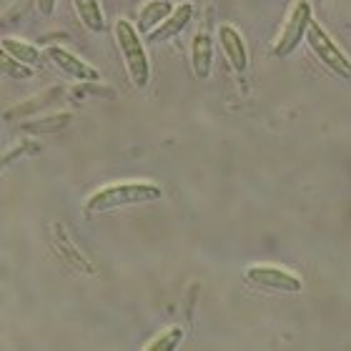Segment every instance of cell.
Here are the masks:
<instances>
[{
	"instance_id": "cell-1",
	"label": "cell",
	"mask_w": 351,
	"mask_h": 351,
	"mask_svg": "<svg viewBox=\"0 0 351 351\" xmlns=\"http://www.w3.org/2000/svg\"><path fill=\"white\" fill-rule=\"evenodd\" d=\"M163 198V189L154 181H116L101 186L86 198V213H108L123 206L151 204Z\"/></svg>"
},
{
	"instance_id": "cell-2",
	"label": "cell",
	"mask_w": 351,
	"mask_h": 351,
	"mask_svg": "<svg viewBox=\"0 0 351 351\" xmlns=\"http://www.w3.org/2000/svg\"><path fill=\"white\" fill-rule=\"evenodd\" d=\"M113 33H116L118 51H121L125 73H128L131 83L136 88H146L151 83V58H148L143 38H141L143 33L128 18H118L116 25H113Z\"/></svg>"
},
{
	"instance_id": "cell-3",
	"label": "cell",
	"mask_w": 351,
	"mask_h": 351,
	"mask_svg": "<svg viewBox=\"0 0 351 351\" xmlns=\"http://www.w3.org/2000/svg\"><path fill=\"white\" fill-rule=\"evenodd\" d=\"M314 23V8L311 0H293L289 13L284 18V25L278 30V38L274 40V56L276 58H286L291 56L301 45V40H306L308 25Z\"/></svg>"
},
{
	"instance_id": "cell-4",
	"label": "cell",
	"mask_w": 351,
	"mask_h": 351,
	"mask_svg": "<svg viewBox=\"0 0 351 351\" xmlns=\"http://www.w3.org/2000/svg\"><path fill=\"white\" fill-rule=\"evenodd\" d=\"M306 45L311 48V53H314L316 58L322 60V66L329 68L331 73L339 75L341 81L351 83V58L341 51V45L331 38V33L319 21H314L308 25Z\"/></svg>"
},
{
	"instance_id": "cell-5",
	"label": "cell",
	"mask_w": 351,
	"mask_h": 351,
	"mask_svg": "<svg viewBox=\"0 0 351 351\" xmlns=\"http://www.w3.org/2000/svg\"><path fill=\"white\" fill-rule=\"evenodd\" d=\"M246 278H249L251 284L261 286V289H269V291L301 293V289H304L301 276H296L293 271L284 269V266H276V263H256V266H249Z\"/></svg>"
},
{
	"instance_id": "cell-6",
	"label": "cell",
	"mask_w": 351,
	"mask_h": 351,
	"mask_svg": "<svg viewBox=\"0 0 351 351\" xmlns=\"http://www.w3.org/2000/svg\"><path fill=\"white\" fill-rule=\"evenodd\" d=\"M45 58L51 60L56 68H60L66 75L75 78V81H81V83H98L101 81L98 71H95L88 60H83L81 56L71 53L68 48H63V45H48V48H45Z\"/></svg>"
},
{
	"instance_id": "cell-7",
	"label": "cell",
	"mask_w": 351,
	"mask_h": 351,
	"mask_svg": "<svg viewBox=\"0 0 351 351\" xmlns=\"http://www.w3.org/2000/svg\"><path fill=\"white\" fill-rule=\"evenodd\" d=\"M216 38H219V45L226 56L228 66L234 68L236 73H246L249 71V48H246V40H243L241 33L231 23H221Z\"/></svg>"
},
{
	"instance_id": "cell-8",
	"label": "cell",
	"mask_w": 351,
	"mask_h": 351,
	"mask_svg": "<svg viewBox=\"0 0 351 351\" xmlns=\"http://www.w3.org/2000/svg\"><path fill=\"white\" fill-rule=\"evenodd\" d=\"M191 18H193V3L181 0V3L173 8V13H171L158 28H154L151 33H148L146 40L148 43H166V40H171V38L181 36L183 30L189 28Z\"/></svg>"
},
{
	"instance_id": "cell-9",
	"label": "cell",
	"mask_w": 351,
	"mask_h": 351,
	"mask_svg": "<svg viewBox=\"0 0 351 351\" xmlns=\"http://www.w3.org/2000/svg\"><path fill=\"white\" fill-rule=\"evenodd\" d=\"M191 68L198 81H206L213 68V38L208 33H196L191 40Z\"/></svg>"
},
{
	"instance_id": "cell-10",
	"label": "cell",
	"mask_w": 351,
	"mask_h": 351,
	"mask_svg": "<svg viewBox=\"0 0 351 351\" xmlns=\"http://www.w3.org/2000/svg\"><path fill=\"white\" fill-rule=\"evenodd\" d=\"M173 8L176 5H171V0H146L138 10V21H136V25H138V30L143 33V36H148L151 30L158 28V25L173 13Z\"/></svg>"
},
{
	"instance_id": "cell-11",
	"label": "cell",
	"mask_w": 351,
	"mask_h": 351,
	"mask_svg": "<svg viewBox=\"0 0 351 351\" xmlns=\"http://www.w3.org/2000/svg\"><path fill=\"white\" fill-rule=\"evenodd\" d=\"M58 98H60V88H51V90H45V93L36 95V98H30V101H23L18 103L13 110H8L5 118L10 121V118H25V116H33V113H45L48 108H53V106H58Z\"/></svg>"
},
{
	"instance_id": "cell-12",
	"label": "cell",
	"mask_w": 351,
	"mask_h": 351,
	"mask_svg": "<svg viewBox=\"0 0 351 351\" xmlns=\"http://www.w3.org/2000/svg\"><path fill=\"white\" fill-rule=\"evenodd\" d=\"M75 15L90 33H103L106 30V13L101 8V0H73Z\"/></svg>"
},
{
	"instance_id": "cell-13",
	"label": "cell",
	"mask_w": 351,
	"mask_h": 351,
	"mask_svg": "<svg viewBox=\"0 0 351 351\" xmlns=\"http://www.w3.org/2000/svg\"><path fill=\"white\" fill-rule=\"evenodd\" d=\"M73 123V116L71 113H45V116L30 118L21 125L23 131L28 133H58L63 128Z\"/></svg>"
},
{
	"instance_id": "cell-14",
	"label": "cell",
	"mask_w": 351,
	"mask_h": 351,
	"mask_svg": "<svg viewBox=\"0 0 351 351\" xmlns=\"http://www.w3.org/2000/svg\"><path fill=\"white\" fill-rule=\"evenodd\" d=\"M0 45H3V53H8V56H13V58L23 60V63H28V66H36V63H40V58L45 56V53L38 51V45L28 43V40H23V38L5 36Z\"/></svg>"
},
{
	"instance_id": "cell-15",
	"label": "cell",
	"mask_w": 351,
	"mask_h": 351,
	"mask_svg": "<svg viewBox=\"0 0 351 351\" xmlns=\"http://www.w3.org/2000/svg\"><path fill=\"white\" fill-rule=\"evenodd\" d=\"M183 341V329L181 326H169L166 331H161L158 337H154L143 349L146 351H173L178 349Z\"/></svg>"
},
{
	"instance_id": "cell-16",
	"label": "cell",
	"mask_w": 351,
	"mask_h": 351,
	"mask_svg": "<svg viewBox=\"0 0 351 351\" xmlns=\"http://www.w3.org/2000/svg\"><path fill=\"white\" fill-rule=\"evenodd\" d=\"M0 68H3V73L10 75V78H30V75H33V66L13 58V56H8V53H3V63H0Z\"/></svg>"
},
{
	"instance_id": "cell-17",
	"label": "cell",
	"mask_w": 351,
	"mask_h": 351,
	"mask_svg": "<svg viewBox=\"0 0 351 351\" xmlns=\"http://www.w3.org/2000/svg\"><path fill=\"white\" fill-rule=\"evenodd\" d=\"M56 5H58V0H36L38 13L43 15V18H51L56 13Z\"/></svg>"
}]
</instances>
